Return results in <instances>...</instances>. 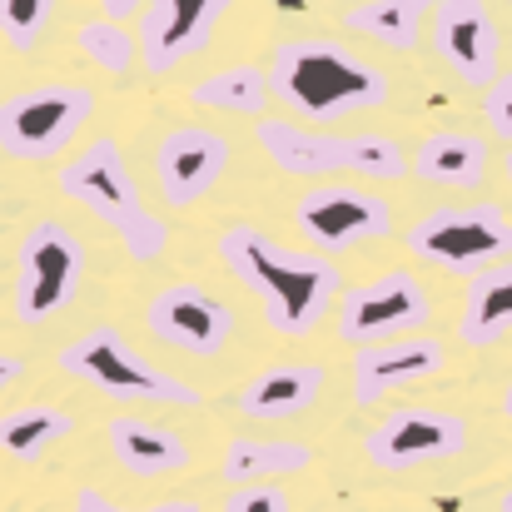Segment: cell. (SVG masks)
<instances>
[{"instance_id": "1", "label": "cell", "mask_w": 512, "mask_h": 512, "mask_svg": "<svg viewBox=\"0 0 512 512\" xmlns=\"http://www.w3.org/2000/svg\"><path fill=\"white\" fill-rule=\"evenodd\" d=\"M219 259L259 299L264 324L279 339H309L319 319L343 299V274L329 254L289 249L254 224H229L219 234Z\"/></svg>"}, {"instance_id": "2", "label": "cell", "mask_w": 512, "mask_h": 512, "mask_svg": "<svg viewBox=\"0 0 512 512\" xmlns=\"http://www.w3.org/2000/svg\"><path fill=\"white\" fill-rule=\"evenodd\" d=\"M269 85L289 110L309 120H343L358 110H378L388 100V75L329 35L279 40L269 60Z\"/></svg>"}, {"instance_id": "3", "label": "cell", "mask_w": 512, "mask_h": 512, "mask_svg": "<svg viewBox=\"0 0 512 512\" xmlns=\"http://www.w3.org/2000/svg\"><path fill=\"white\" fill-rule=\"evenodd\" d=\"M60 194L75 199L80 209H90L120 244L135 264H150L170 249V224L145 204L135 174L125 165L120 145L110 135L90 140L70 165H60Z\"/></svg>"}, {"instance_id": "4", "label": "cell", "mask_w": 512, "mask_h": 512, "mask_svg": "<svg viewBox=\"0 0 512 512\" xmlns=\"http://www.w3.org/2000/svg\"><path fill=\"white\" fill-rule=\"evenodd\" d=\"M259 150L284 174H309V179H403L413 174V160L403 155L398 140L383 135H324L294 120H259L254 125Z\"/></svg>"}, {"instance_id": "5", "label": "cell", "mask_w": 512, "mask_h": 512, "mask_svg": "<svg viewBox=\"0 0 512 512\" xmlns=\"http://www.w3.org/2000/svg\"><path fill=\"white\" fill-rule=\"evenodd\" d=\"M55 363H60V373H70L80 383H95L115 398H130V403H179V408L199 403V393L184 378H174L160 363H150L125 334H115L105 324L70 339Z\"/></svg>"}, {"instance_id": "6", "label": "cell", "mask_w": 512, "mask_h": 512, "mask_svg": "<svg viewBox=\"0 0 512 512\" xmlns=\"http://www.w3.org/2000/svg\"><path fill=\"white\" fill-rule=\"evenodd\" d=\"M85 279V249L60 219H40L15 244V324H45L55 319Z\"/></svg>"}, {"instance_id": "7", "label": "cell", "mask_w": 512, "mask_h": 512, "mask_svg": "<svg viewBox=\"0 0 512 512\" xmlns=\"http://www.w3.org/2000/svg\"><path fill=\"white\" fill-rule=\"evenodd\" d=\"M413 259L448 269V274H483L512 259V219L498 204H463V209H433L408 229Z\"/></svg>"}, {"instance_id": "8", "label": "cell", "mask_w": 512, "mask_h": 512, "mask_svg": "<svg viewBox=\"0 0 512 512\" xmlns=\"http://www.w3.org/2000/svg\"><path fill=\"white\" fill-rule=\"evenodd\" d=\"M90 115H95V95L85 85H65V80L30 85L0 105V150L5 160L20 165L55 160Z\"/></svg>"}, {"instance_id": "9", "label": "cell", "mask_w": 512, "mask_h": 512, "mask_svg": "<svg viewBox=\"0 0 512 512\" xmlns=\"http://www.w3.org/2000/svg\"><path fill=\"white\" fill-rule=\"evenodd\" d=\"M428 319H433L428 289L408 269H388V274H373V279L343 289L339 309H334V329H339V339L348 348L423 334Z\"/></svg>"}, {"instance_id": "10", "label": "cell", "mask_w": 512, "mask_h": 512, "mask_svg": "<svg viewBox=\"0 0 512 512\" xmlns=\"http://www.w3.org/2000/svg\"><path fill=\"white\" fill-rule=\"evenodd\" d=\"M294 224L299 234L319 249V254H343L373 239L393 234V209L378 189L363 184H319L294 204Z\"/></svg>"}, {"instance_id": "11", "label": "cell", "mask_w": 512, "mask_h": 512, "mask_svg": "<svg viewBox=\"0 0 512 512\" xmlns=\"http://www.w3.org/2000/svg\"><path fill=\"white\" fill-rule=\"evenodd\" d=\"M463 448H468V423L443 408H398L363 438L368 463L388 468V473L428 468V463L458 458Z\"/></svg>"}, {"instance_id": "12", "label": "cell", "mask_w": 512, "mask_h": 512, "mask_svg": "<svg viewBox=\"0 0 512 512\" xmlns=\"http://www.w3.org/2000/svg\"><path fill=\"white\" fill-rule=\"evenodd\" d=\"M433 50L473 90H488L503 75L498 70L503 30H498V20H493V10L483 0H438V10H433Z\"/></svg>"}, {"instance_id": "13", "label": "cell", "mask_w": 512, "mask_h": 512, "mask_svg": "<svg viewBox=\"0 0 512 512\" xmlns=\"http://www.w3.org/2000/svg\"><path fill=\"white\" fill-rule=\"evenodd\" d=\"M229 5L234 0H145V15H140V30H135L140 35V65L150 75L179 70L189 55H199L214 40Z\"/></svg>"}, {"instance_id": "14", "label": "cell", "mask_w": 512, "mask_h": 512, "mask_svg": "<svg viewBox=\"0 0 512 512\" xmlns=\"http://www.w3.org/2000/svg\"><path fill=\"white\" fill-rule=\"evenodd\" d=\"M145 324L160 343H170L179 353L194 358H214L224 353V343L234 339V314L224 299L194 289V284H165L150 304H145Z\"/></svg>"}, {"instance_id": "15", "label": "cell", "mask_w": 512, "mask_h": 512, "mask_svg": "<svg viewBox=\"0 0 512 512\" xmlns=\"http://www.w3.org/2000/svg\"><path fill=\"white\" fill-rule=\"evenodd\" d=\"M229 170V140L204 130V125H174L155 150V179H160V199L170 209L199 204Z\"/></svg>"}, {"instance_id": "16", "label": "cell", "mask_w": 512, "mask_h": 512, "mask_svg": "<svg viewBox=\"0 0 512 512\" xmlns=\"http://www.w3.org/2000/svg\"><path fill=\"white\" fill-rule=\"evenodd\" d=\"M448 368V348L428 334H408V339L393 343H368L353 353V368H348V383H353V398L358 403H378L408 383H423L433 373Z\"/></svg>"}, {"instance_id": "17", "label": "cell", "mask_w": 512, "mask_h": 512, "mask_svg": "<svg viewBox=\"0 0 512 512\" xmlns=\"http://www.w3.org/2000/svg\"><path fill=\"white\" fill-rule=\"evenodd\" d=\"M324 383H329L324 363H279V368L259 373V378L239 393V413L254 418V423L299 418V413H309V403L324 393Z\"/></svg>"}, {"instance_id": "18", "label": "cell", "mask_w": 512, "mask_h": 512, "mask_svg": "<svg viewBox=\"0 0 512 512\" xmlns=\"http://www.w3.org/2000/svg\"><path fill=\"white\" fill-rule=\"evenodd\" d=\"M105 443H110L115 463L135 478H170V473L189 468V443L174 428L145 423V418H110Z\"/></svg>"}, {"instance_id": "19", "label": "cell", "mask_w": 512, "mask_h": 512, "mask_svg": "<svg viewBox=\"0 0 512 512\" xmlns=\"http://www.w3.org/2000/svg\"><path fill=\"white\" fill-rule=\"evenodd\" d=\"M493 150L478 130H438L413 150V174L423 184H443V189H473L488 179Z\"/></svg>"}, {"instance_id": "20", "label": "cell", "mask_w": 512, "mask_h": 512, "mask_svg": "<svg viewBox=\"0 0 512 512\" xmlns=\"http://www.w3.org/2000/svg\"><path fill=\"white\" fill-rule=\"evenodd\" d=\"M512 334V259L473 274L468 294H463V319H458V339L468 348H493Z\"/></svg>"}, {"instance_id": "21", "label": "cell", "mask_w": 512, "mask_h": 512, "mask_svg": "<svg viewBox=\"0 0 512 512\" xmlns=\"http://www.w3.org/2000/svg\"><path fill=\"white\" fill-rule=\"evenodd\" d=\"M314 463V453L304 443H289V438H234L224 448V483L244 488V483H269V478H289V473H304Z\"/></svg>"}, {"instance_id": "22", "label": "cell", "mask_w": 512, "mask_h": 512, "mask_svg": "<svg viewBox=\"0 0 512 512\" xmlns=\"http://www.w3.org/2000/svg\"><path fill=\"white\" fill-rule=\"evenodd\" d=\"M75 418L55 403H15L5 418H0V448L15 458V463H35L40 453H50L60 438H70Z\"/></svg>"}, {"instance_id": "23", "label": "cell", "mask_w": 512, "mask_h": 512, "mask_svg": "<svg viewBox=\"0 0 512 512\" xmlns=\"http://www.w3.org/2000/svg\"><path fill=\"white\" fill-rule=\"evenodd\" d=\"M343 30L383 50H413L423 40V5L413 0H358L343 10Z\"/></svg>"}, {"instance_id": "24", "label": "cell", "mask_w": 512, "mask_h": 512, "mask_svg": "<svg viewBox=\"0 0 512 512\" xmlns=\"http://www.w3.org/2000/svg\"><path fill=\"white\" fill-rule=\"evenodd\" d=\"M274 85H269V70L259 65H229V70H214L204 75L189 100L204 105V110H219V115H259L264 120V105H269Z\"/></svg>"}, {"instance_id": "25", "label": "cell", "mask_w": 512, "mask_h": 512, "mask_svg": "<svg viewBox=\"0 0 512 512\" xmlns=\"http://www.w3.org/2000/svg\"><path fill=\"white\" fill-rule=\"evenodd\" d=\"M80 55L100 65L105 75H130L140 60V35L125 30V20H85L80 25Z\"/></svg>"}, {"instance_id": "26", "label": "cell", "mask_w": 512, "mask_h": 512, "mask_svg": "<svg viewBox=\"0 0 512 512\" xmlns=\"http://www.w3.org/2000/svg\"><path fill=\"white\" fill-rule=\"evenodd\" d=\"M55 15V0H0V25H5V40L10 50H35L45 25Z\"/></svg>"}, {"instance_id": "27", "label": "cell", "mask_w": 512, "mask_h": 512, "mask_svg": "<svg viewBox=\"0 0 512 512\" xmlns=\"http://www.w3.org/2000/svg\"><path fill=\"white\" fill-rule=\"evenodd\" d=\"M224 512H294L289 508V493L274 488V483H244L224 498Z\"/></svg>"}, {"instance_id": "28", "label": "cell", "mask_w": 512, "mask_h": 512, "mask_svg": "<svg viewBox=\"0 0 512 512\" xmlns=\"http://www.w3.org/2000/svg\"><path fill=\"white\" fill-rule=\"evenodd\" d=\"M483 120H488V130H493L498 140L512 145V70L498 75V80L483 90Z\"/></svg>"}, {"instance_id": "29", "label": "cell", "mask_w": 512, "mask_h": 512, "mask_svg": "<svg viewBox=\"0 0 512 512\" xmlns=\"http://www.w3.org/2000/svg\"><path fill=\"white\" fill-rule=\"evenodd\" d=\"M70 512H199L194 503H184V498H174V503H155V508H115L100 488H80V498H75V508Z\"/></svg>"}, {"instance_id": "30", "label": "cell", "mask_w": 512, "mask_h": 512, "mask_svg": "<svg viewBox=\"0 0 512 512\" xmlns=\"http://www.w3.org/2000/svg\"><path fill=\"white\" fill-rule=\"evenodd\" d=\"M105 10V20H130V15H145V0H95Z\"/></svg>"}, {"instance_id": "31", "label": "cell", "mask_w": 512, "mask_h": 512, "mask_svg": "<svg viewBox=\"0 0 512 512\" xmlns=\"http://www.w3.org/2000/svg\"><path fill=\"white\" fill-rule=\"evenodd\" d=\"M20 373H25V363H20L15 353H5V358H0V388H15Z\"/></svg>"}, {"instance_id": "32", "label": "cell", "mask_w": 512, "mask_h": 512, "mask_svg": "<svg viewBox=\"0 0 512 512\" xmlns=\"http://www.w3.org/2000/svg\"><path fill=\"white\" fill-rule=\"evenodd\" d=\"M503 413H508V418H512V383H508V388H503Z\"/></svg>"}, {"instance_id": "33", "label": "cell", "mask_w": 512, "mask_h": 512, "mask_svg": "<svg viewBox=\"0 0 512 512\" xmlns=\"http://www.w3.org/2000/svg\"><path fill=\"white\" fill-rule=\"evenodd\" d=\"M498 512H512V488L503 493V503H498Z\"/></svg>"}, {"instance_id": "34", "label": "cell", "mask_w": 512, "mask_h": 512, "mask_svg": "<svg viewBox=\"0 0 512 512\" xmlns=\"http://www.w3.org/2000/svg\"><path fill=\"white\" fill-rule=\"evenodd\" d=\"M413 5H438V0H413Z\"/></svg>"}, {"instance_id": "35", "label": "cell", "mask_w": 512, "mask_h": 512, "mask_svg": "<svg viewBox=\"0 0 512 512\" xmlns=\"http://www.w3.org/2000/svg\"><path fill=\"white\" fill-rule=\"evenodd\" d=\"M508 184H512V155H508Z\"/></svg>"}, {"instance_id": "36", "label": "cell", "mask_w": 512, "mask_h": 512, "mask_svg": "<svg viewBox=\"0 0 512 512\" xmlns=\"http://www.w3.org/2000/svg\"><path fill=\"white\" fill-rule=\"evenodd\" d=\"M353 5H358V0H353Z\"/></svg>"}, {"instance_id": "37", "label": "cell", "mask_w": 512, "mask_h": 512, "mask_svg": "<svg viewBox=\"0 0 512 512\" xmlns=\"http://www.w3.org/2000/svg\"><path fill=\"white\" fill-rule=\"evenodd\" d=\"M508 5H512V0H508Z\"/></svg>"}]
</instances>
